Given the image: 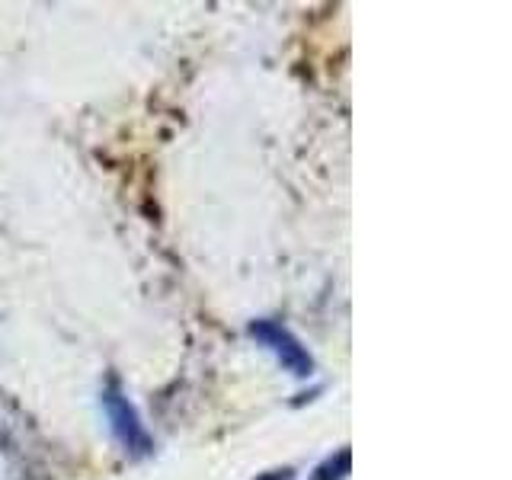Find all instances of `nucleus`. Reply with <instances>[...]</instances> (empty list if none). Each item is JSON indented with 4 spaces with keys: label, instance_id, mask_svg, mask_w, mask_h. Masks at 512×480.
Returning a JSON list of instances; mask_svg holds the SVG:
<instances>
[{
    "label": "nucleus",
    "instance_id": "1",
    "mask_svg": "<svg viewBox=\"0 0 512 480\" xmlns=\"http://www.w3.org/2000/svg\"><path fill=\"white\" fill-rule=\"evenodd\" d=\"M103 410H106V420L112 426V436L119 439V445L125 448L132 458H144V455H151L154 452V442L148 436V429H144L141 423V416L138 410L132 407V400H128L119 388V381L116 378H109L106 381V388H103Z\"/></svg>",
    "mask_w": 512,
    "mask_h": 480
},
{
    "label": "nucleus",
    "instance_id": "2",
    "mask_svg": "<svg viewBox=\"0 0 512 480\" xmlns=\"http://www.w3.org/2000/svg\"><path fill=\"white\" fill-rule=\"evenodd\" d=\"M250 336L260 346H266L272 356H276L282 362L285 372H292L295 378H308L314 375V359H311V352L301 346L298 336L276 324V320H256V324H250Z\"/></svg>",
    "mask_w": 512,
    "mask_h": 480
},
{
    "label": "nucleus",
    "instance_id": "3",
    "mask_svg": "<svg viewBox=\"0 0 512 480\" xmlns=\"http://www.w3.org/2000/svg\"><path fill=\"white\" fill-rule=\"evenodd\" d=\"M349 468H352V455H349V448H340V452L330 455L324 464H317L314 474H311V480H346Z\"/></svg>",
    "mask_w": 512,
    "mask_h": 480
},
{
    "label": "nucleus",
    "instance_id": "4",
    "mask_svg": "<svg viewBox=\"0 0 512 480\" xmlns=\"http://www.w3.org/2000/svg\"><path fill=\"white\" fill-rule=\"evenodd\" d=\"M256 480H295V471L292 468H276V471L256 474Z\"/></svg>",
    "mask_w": 512,
    "mask_h": 480
}]
</instances>
